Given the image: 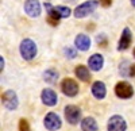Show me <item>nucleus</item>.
Wrapping results in <instances>:
<instances>
[{"instance_id":"obj_1","label":"nucleus","mask_w":135,"mask_h":131,"mask_svg":"<svg viewBox=\"0 0 135 131\" xmlns=\"http://www.w3.org/2000/svg\"><path fill=\"white\" fill-rule=\"evenodd\" d=\"M19 50H20V56L23 57L26 61H30L32 60L34 57L37 56V45L35 42L31 41V39H23L20 42V46H19Z\"/></svg>"},{"instance_id":"obj_2","label":"nucleus","mask_w":135,"mask_h":131,"mask_svg":"<svg viewBox=\"0 0 135 131\" xmlns=\"http://www.w3.org/2000/svg\"><path fill=\"white\" fill-rule=\"evenodd\" d=\"M97 6H99L97 0H88V2H84L83 4H80L78 7L74 8V16H76L77 19L85 18V16H88L89 14H92L93 11L97 8Z\"/></svg>"},{"instance_id":"obj_3","label":"nucleus","mask_w":135,"mask_h":131,"mask_svg":"<svg viewBox=\"0 0 135 131\" xmlns=\"http://www.w3.org/2000/svg\"><path fill=\"white\" fill-rule=\"evenodd\" d=\"M64 112H65L66 120L69 122L70 124H77L78 122H80V119H81V110L77 105H73V104L66 105Z\"/></svg>"},{"instance_id":"obj_4","label":"nucleus","mask_w":135,"mask_h":131,"mask_svg":"<svg viewBox=\"0 0 135 131\" xmlns=\"http://www.w3.org/2000/svg\"><path fill=\"white\" fill-rule=\"evenodd\" d=\"M43 124L49 131H57L61 128L62 126V122H61V118L54 114V112H49L46 116H45V120H43Z\"/></svg>"},{"instance_id":"obj_5","label":"nucleus","mask_w":135,"mask_h":131,"mask_svg":"<svg viewBox=\"0 0 135 131\" xmlns=\"http://www.w3.org/2000/svg\"><path fill=\"white\" fill-rule=\"evenodd\" d=\"M2 103L7 110H16L19 100H18V96L14 91H6L2 95Z\"/></svg>"},{"instance_id":"obj_6","label":"nucleus","mask_w":135,"mask_h":131,"mask_svg":"<svg viewBox=\"0 0 135 131\" xmlns=\"http://www.w3.org/2000/svg\"><path fill=\"white\" fill-rule=\"evenodd\" d=\"M115 93L120 99H130L134 93V89L131 84H128L127 81H120L115 85Z\"/></svg>"},{"instance_id":"obj_7","label":"nucleus","mask_w":135,"mask_h":131,"mask_svg":"<svg viewBox=\"0 0 135 131\" xmlns=\"http://www.w3.org/2000/svg\"><path fill=\"white\" fill-rule=\"evenodd\" d=\"M61 89L64 95L69 96V97H74L78 93V84L73 79H64L61 83Z\"/></svg>"},{"instance_id":"obj_8","label":"nucleus","mask_w":135,"mask_h":131,"mask_svg":"<svg viewBox=\"0 0 135 131\" xmlns=\"http://www.w3.org/2000/svg\"><path fill=\"white\" fill-rule=\"evenodd\" d=\"M107 128H108V131H126L127 123H126V120L122 116L114 115V116L109 118Z\"/></svg>"},{"instance_id":"obj_9","label":"nucleus","mask_w":135,"mask_h":131,"mask_svg":"<svg viewBox=\"0 0 135 131\" xmlns=\"http://www.w3.org/2000/svg\"><path fill=\"white\" fill-rule=\"evenodd\" d=\"M25 12L31 16L37 18L41 15V4L38 0H26L25 2Z\"/></svg>"},{"instance_id":"obj_10","label":"nucleus","mask_w":135,"mask_h":131,"mask_svg":"<svg viewBox=\"0 0 135 131\" xmlns=\"http://www.w3.org/2000/svg\"><path fill=\"white\" fill-rule=\"evenodd\" d=\"M41 99H42V103H43L45 105L53 107V105L57 104V101H58V96H57V93H55L53 89L46 88V89H43V91H42V93H41Z\"/></svg>"},{"instance_id":"obj_11","label":"nucleus","mask_w":135,"mask_h":131,"mask_svg":"<svg viewBox=\"0 0 135 131\" xmlns=\"http://www.w3.org/2000/svg\"><path fill=\"white\" fill-rule=\"evenodd\" d=\"M132 42V34H131V30L128 27H126L123 30L122 35H120V39H119V43H118V50H126L130 47Z\"/></svg>"},{"instance_id":"obj_12","label":"nucleus","mask_w":135,"mask_h":131,"mask_svg":"<svg viewBox=\"0 0 135 131\" xmlns=\"http://www.w3.org/2000/svg\"><path fill=\"white\" fill-rule=\"evenodd\" d=\"M74 46H76V49L81 50V51H86L91 47V39L85 34H78L74 39Z\"/></svg>"},{"instance_id":"obj_13","label":"nucleus","mask_w":135,"mask_h":131,"mask_svg":"<svg viewBox=\"0 0 135 131\" xmlns=\"http://www.w3.org/2000/svg\"><path fill=\"white\" fill-rule=\"evenodd\" d=\"M88 65H89V68H91L92 70L97 72L100 70L101 68H103V65H104V57L101 56V54H92L91 57H89L88 60Z\"/></svg>"},{"instance_id":"obj_14","label":"nucleus","mask_w":135,"mask_h":131,"mask_svg":"<svg viewBox=\"0 0 135 131\" xmlns=\"http://www.w3.org/2000/svg\"><path fill=\"white\" fill-rule=\"evenodd\" d=\"M92 95L96 97V99H104L105 95H107V88H105V84L101 83V81H96L92 85Z\"/></svg>"},{"instance_id":"obj_15","label":"nucleus","mask_w":135,"mask_h":131,"mask_svg":"<svg viewBox=\"0 0 135 131\" xmlns=\"http://www.w3.org/2000/svg\"><path fill=\"white\" fill-rule=\"evenodd\" d=\"M81 130L83 131H99V126L95 120V118L88 116L81 120Z\"/></svg>"},{"instance_id":"obj_16","label":"nucleus","mask_w":135,"mask_h":131,"mask_svg":"<svg viewBox=\"0 0 135 131\" xmlns=\"http://www.w3.org/2000/svg\"><path fill=\"white\" fill-rule=\"evenodd\" d=\"M74 73L77 76V79H80L81 81L84 83H88L91 80V73H89V69L84 65H77L76 69H74Z\"/></svg>"},{"instance_id":"obj_17","label":"nucleus","mask_w":135,"mask_h":131,"mask_svg":"<svg viewBox=\"0 0 135 131\" xmlns=\"http://www.w3.org/2000/svg\"><path fill=\"white\" fill-rule=\"evenodd\" d=\"M43 80L49 83V84H54V83H57L58 80V72L55 70V69H47V70H45L43 72Z\"/></svg>"},{"instance_id":"obj_18","label":"nucleus","mask_w":135,"mask_h":131,"mask_svg":"<svg viewBox=\"0 0 135 131\" xmlns=\"http://www.w3.org/2000/svg\"><path fill=\"white\" fill-rule=\"evenodd\" d=\"M55 11L61 15V18H68L72 14V9L69 7H65V6H57L55 7Z\"/></svg>"},{"instance_id":"obj_19","label":"nucleus","mask_w":135,"mask_h":131,"mask_svg":"<svg viewBox=\"0 0 135 131\" xmlns=\"http://www.w3.org/2000/svg\"><path fill=\"white\" fill-rule=\"evenodd\" d=\"M64 54H65L68 58H74V57L77 56V51H76V49H73V47H70V46H68V47L64 49Z\"/></svg>"},{"instance_id":"obj_20","label":"nucleus","mask_w":135,"mask_h":131,"mask_svg":"<svg viewBox=\"0 0 135 131\" xmlns=\"http://www.w3.org/2000/svg\"><path fill=\"white\" fill-rule=\"evenodd\" d=\"M19 130L20 131H30V124L26 119H20L19 120Z\"/></svg>"},{"instance_id":"obj_21","label":"nucleus","mask_w":135,"mask_h":131,"mask_svg":"<svg viewBox=\"0 0 135 131\" xmlns=\"http://www.w3.org/2000/svg\"><path fill=\"white\" fill-rule=\"evenodd\" d=\"M96 41H97V43H99L100 46H105V45H107V39H105V35H104V34L97 35Z\"/></svg>"},{"instance_id":"obj_22","label":"nucleus","mask_w":135,"mask_h":131,"mask_svg":"<svg viewBox=\"0 0 135 131\" xmlns=\"http://www.w3.org/2000/svg\"><path fill=\"white\" fill-rule=\"evenodd\" d=\"M99 3L103 7H109L112 4V0H99Z\"/></svg>"},{"instance_id":"obj_23","label":"nucleus","mask_w":135,"mask_h":131,"mask_svg":"<svg viewBox=\"0 0 135 131\" xmlns=\"http://www.w3.org/2000/svg\"><path fill=\"white\" fill-rule=\"evenodd\" d=\"M128 74L132 76V77H135V64L130 66V72H128Z\"/></svg>"},{"instance_id":"obj_24","label":"nucleus","mask_w":135,"mask_h":131,"mask_svg":"<svg viewBox=\"0 0 135 131\" xmlns=\"http://www.w3.org/2000/svg\"><path fill=\"white\" fill-rule=\"evenodd\" d=\"M131 3H132V4L135 6V0H131Z\"/></svg>"},{"instance_id":"obj_25","label":"nucleus","mask_w":135,"mask_h":131,"mask_svg":"<svg viewBox=\"0 0 135 131\" xmlns=\"http://www.w3.org/2000/svg\"><path fill=\"white\" fill-rule=\"evenodd\" d=\"M132 53H134V57H135V47H134V51Z\"/></svg>"},{"instance_id":"obj_26","label":"nucleus","mask_w":135,"mask_h":131,"mask_svg":"<svg viewBox=\"0 0 135 131\" xmlns=\"http://www.w3.org/2000/svg\"><path fill=\"white\" fill-rule=\"evenodd\" d=\"M68 2H76V0H68Z\"/></svg>"}]
</instances>
